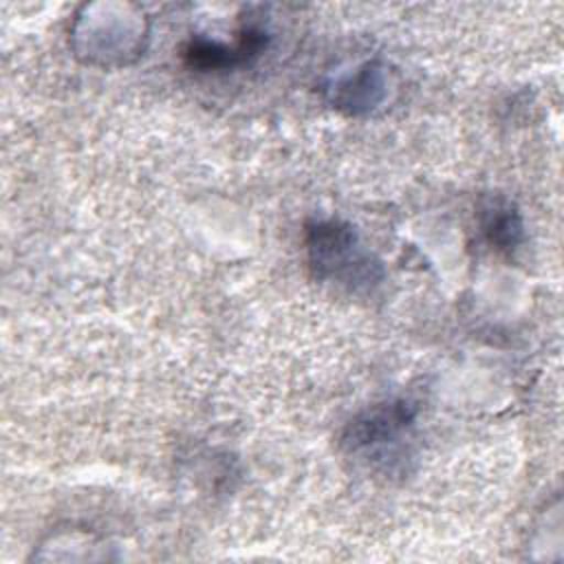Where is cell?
I'll return each instance as SVG.
<instances>
[{"label": "cell", "mask_w": 564, "mask_h": 564, "mask_svg": "<svg viewBox=\"0 0 564 564\" xmlns=\"http://www.w3.org/2000/svg\"><path fill=\"white\" fill-rule=\"evenodd\" d=\"M308 267L315 278L348 286L377 284L379 262L361 249L355 229L337 218H315L304 229Z\"/></svg>", "instance_id": "6da1fadb"}, {"label": "cell", "mask_w": 564, "mask_h": 564, "mask_svg": "<svg viewBox=\"0 0 564 564\" xmlns=\"http://www.w3.org/2000/svg\"><path fill=\"white\" fill-rule=\"evenodd\" d=\"M416 410L410 401L397 399L379 403L357 414L341 434V445L350 454H372L397 443L414 423Z\"/></svg>", "instance_id": "7a4b0ae2"}, {"label": "cell", "mask_w": 564, "mask_h": 564, "mask_svg": "<svg viewBox=\"0 0 564 564\" xmlns=\"http://www.w3.org/2000/svg\"><path fill=\"white\" fill-rule=\"evenodd\" d=\"M269 44V33L258 24H245L234 44H225L207 37H192L183 46V62L192 70L212 73V70H231L245 64H251L264 53Z\"/></svg>", "instance_id": "3957f363"}, {"label": "cell", "mask_w": 564, "mask_h": 564, "mask_svg": "<svg viewBox=\"0 0 564 564\" xmlns=\"http://www.w3.org/2000/svg\"><path fill=\"white\" fill-rule=\"evenodd\" d=\"M383 73L377 64H366L355 77H348L333 88V104L348 110L350 115L368 112L381 101Z\"/></svg>", "instance_id": "277c9868"}, {"label": "cell", "mask_w": 564, "mask_h": 564, "mask_svg": "<svg viewBox=\"0 0 564 564\" xmlns=\"http://www.w3.org/2000/svg\"><path fill=\"white\" fill-rule=\"evenodd\" d=\"M480 227L487 242L500 251H513L522 242L524 225L520 212L509 200H489L480 212Z\"/></svg>", "instance_id": "5b68a950"}]
</instances>
